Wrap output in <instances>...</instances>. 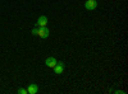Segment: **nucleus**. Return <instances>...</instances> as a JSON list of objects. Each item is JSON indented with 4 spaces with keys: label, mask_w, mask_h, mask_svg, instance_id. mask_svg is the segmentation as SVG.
Wrapping results in <instances>:
<instances>
[{
    "label": "nucleus",
    "mask_w": 128,
    "mask_h": 94,
    "mask_svg": "<svg viewBox=\"0 0 128 94\" xmlns=\"http://www.w3.org/2000/svg\"><path fill=\"white\" fill-rule=\"evenodd\" d=\"M46 24H48V17L46 15L38 17L37 22H36V27H46Z\"/></svg>",
    "instance_id": "20e7f679"
},
{
    "label": "nucleus",
    "mask_w": 128,
    "mask_h": 94,
    "mask_svg": "<svg viewBox=\"0 0 128 94\" xmlns=\"http://www.w3.org/2000/svg\"><path fill=\"white\" fill-rule=\"evenodd\" d=\"M27 92H28V94H37V93H38V85H36V84L28 85Z\"/></svg>",
    "instance_id": "423d86ee"
},
{
    "label": "nucleus",
    "mask_w": 128,
    "mask_h": 94,
    "mask_svg": "<svg viewBox=\"0 0 128 94\" xmlns=\"http://www.w3.org/2000/svg\"><path fill=\"white\" fill-rule=\"evenodd\" d=\"M37 32H38L37 28H34V29H32V34H34V36H37Z\"/></svg>",
    "instance_id": "6e6552de"
},
{
    "label": "nucleus",
    "mask_w": 128,
    "mask_h": 94,
    "mask_svg": "<svg viewBox=\"0 0 128 94\" xmlns=\"http://www.w3.org/2000/svg\"><path fill=\"white\" fill-rule=\"evenodd\" d=\"M18 94H28V92H27V89L19 88V89H18Z\"/></svg>",
    "instance_id": "0eeeda50"
},
{
    "label": "nucleus",
    "mask_w": 128,
    "mask_h": 94,
    "mask_svg": "<svg viewBox=\"0 0 128 94\" xmlns=\"http://www.w3.org/2000/svg\"><path fill=\"white\" fill-rule=\"evenodd\" d=\"M52 69H54V72H55L56 75H60L62 72L64 71V69H66V65H64V62L60 61V62H56V65L52 67Z\"/></svg>",
    "instance_id": "f03ea898"
},
{
    "label": "nucleus",
    "mask_w": 128,
    "mask_h": 94,
    "mask_svg": "<svg viewBox=\"0 0 128 94\" xmlns=\"http://www.w3.org/2000/svg\"><path fill=\"white\" fill-rule=\"evenodd\" d=\"M84 8H86L87 10H95L96 8H98V3H96V0H86Z\"/></svg>",
    "instance_id": "7ed1b4c3"
},
{
    "label": "nucleus",
    "mask_w": 128,
    "mask_h": 94,
    "mask_svg": "<svg viewBox=\"0 0 128 94\" xmlns=\"http://www.w3.org/2000/svg\"><path fill=\"white\" fill-rule=\"evenodd\" d=\"M114 93H116V94H124V92H123V90H115Z\"/></svg>",
    "instance_id": "1a4fd4ad"
},
{
    "label": "nucleus",
    "mask_w": 128,
    "mask_h": 94,
    "mask_svg": "<svg viewBox=\"0 0 128 94\" xmlns=\"http://www.w3.org/2000/svg\"><path fill=\"white\" fill-rule=\"evenodd\" d=\"M49 34H50V31H49V28L48 27H40L38 28V32H37V36L40 37V38H48L49 37Z\"/></svg>",
    "instance_id": "f257e3e1"
},
{
    "label": "nucleus",
    "mask_w": 128,
    "mask_h": 94,
    "mask_svg": "<svg viewBox=\"0 0 128 94\" xmlns=\"http://www.w3.org/2000/svg\"><path fill=\"white\" fill-rule=\"evenodd\" d=\"M56 59L55 57H48L46 60H45V64H46V66L48 67H54L55 65H56Z\"/></svg>",
    "instance_id": "39448f33"
}]
</instances>
